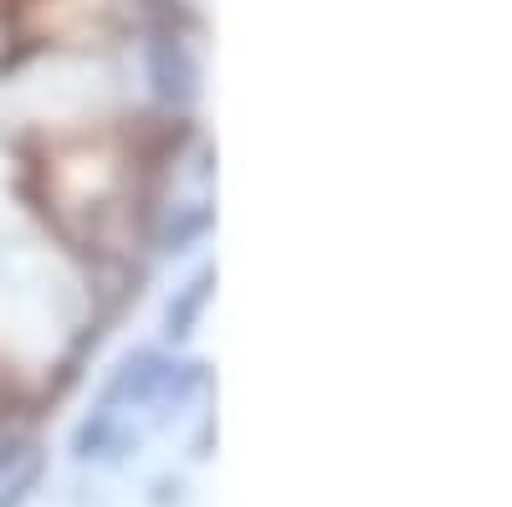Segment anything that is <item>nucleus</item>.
<instances>
[{
	"label": "nucleus",
	"mask_w": 512,
	"mask_h": 507,
	"mask_svg": "<svg viewBox=\"0 0 512 507\" xmlns=\"http://www.w3.org/2000/svg\"><path fill=\"white\" fill-rule=\"evenodd\" d=\"M36 200L62 241L93 257H118L139 236L144 216V154L123 123L41 139Z\"/></svg>",
	"instance_id": "f257e3e1"
},
{
	"label": "nucleus",
	"mask_w": 512,
	"mask_h": 507,
	"mask_svg": "<svg viewBox=\"0 0 512 507\" xmlns=\"http://www.w3.org/2000/svg\"><path fill=\"white\" fill-rule=\"evenodd\" d=\"M0 420H6V390H0Z\"/></svg>",
	"instance_id": "f03ea898"
}]
</instances>
